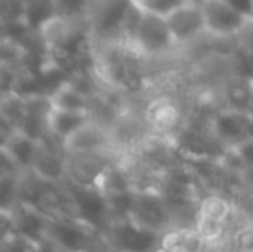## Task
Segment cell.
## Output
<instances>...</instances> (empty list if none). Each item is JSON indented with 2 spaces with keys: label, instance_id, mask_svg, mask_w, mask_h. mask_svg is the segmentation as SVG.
I'll list each match as a JSON object with an SVG mask.
<instances>
[{
  "label": "cell",
  "instance_id": "cell-1",
  "mask_svg": "<svg viewBox=\"0 0 253 252\" xmlns=\"http://www.w3.org/2000/svg\"><path fill=\"white\" fill-rule=\"evenodd\" d=\"M45 242L48 251L107 249L103 233L73 214H50Z\"/></svg>",
  "mask_w": 253,
  "mask_h": 252
},
{
  "label": "cell",
  "instance_id": "cell-2",
  "mask_svg": "<svg viewBox=\"0 0 253 252\" xmlns=\"http://www.w3.org/2000/svg\"><path fill=\"white\" fill-rule=\"evenodd\" d=\"M131 3L133 0H93L88 16V28L95 47L121 42Z\"/></svg>",
  "mask_w": 253,
  "mask_h": 252
},
{
  "label": "cell",
  "instance_id": "cell-3",
  "mask_svg": "<svg viewBox=\"0 0 253 252\" xmlns=\"http://www.w3.org/2000/svg\"><path fill=\"white\" fill-rule=\"evenodd\" d=\"M64 183H66L67 197H69L71 214L103 233V230L110 223L107 195L97 185H83V183L74 182Z\"/></svg>",
  "mask_w": 253,
  "mask_h": 252
},
{
  "label": "cell",
  "instance_id": "cell-4",
  "mask_svg": "<svg viewBox=\"0 0 253 252\" xmlns=\"http://www.w3.org/2000/svg\"><path fill=\"white\" fill-rule=\"evenodd\" d=\"M107 249L117 251H150L159 247L160 233L136 223L133 218L112 219L103 230Z\"/></svg>",
  "mask_w": 253,
  "mask_h": 252
},
{
  "label": "cell",
  "instance_id": "cell-5",
  "mask_svg": "<svg viewBox=\"0 0 253 252\" xmlns=\"http://www.w3.org/2000/svg\"><path fill=\"white\" fill-rule=\"evenodd\" d=\"M200 9L205 23V33L219 38H229L247 30L253 19L227 0H200Z\"/></svg>",
  "mask_w": 253,
  "mask_h": 252
},
{
  "label": "cell",
  "instance_id": "cell-6",
  "mask_svg": "<svg viewBox=\"0 0 253 252\" xmlns=\"http://www.w3.org/2000/svg\"><path fill=\"white\" fill-rule=\"evenodd\" d=\"M127 45H131L141 55H160L177 44L170 33L166 17L143 10Z\"/></svg>",
  "mask_w": 253,
  "mask_h": 252
},
{
  "label": "cell",
  "instance_id": "cell-7",
  "mask_svg": "<svg viewBox=\"0 0 253 252\" xmlns=\"http://www.w3.org/2000/svg\"><path fill=\"white\" fill-rule=\"evenodd\" d=\"M67 166H69V152L62 140L48 133L40 140L37 159L30 171L53 183H64L67 180Z\"/></svg>",
  "mask_w": 253,
  "mask_h": 252
},
{
  "label": "cell",
  "instance_id": "cell-8",
  "mask_svg": "<svg viewBox=\"0 0 253 252\" xmlns=\"http://www.w3.org/2000/svg\"><path fill=\"white\" fill-rule=\"evenodd\" d=\"M129 218L150 230L162 233L170 223V211L164 197L152 189H136Z\"/></svg>",
  "mask_w": 253,
  "mask_h": 252
},
{
  "label": "cell",
  "instance_id": "cell-9",
  "mask_svg": "<svg viewBox=\"0 0 253 252\" xmlns=\"http://www.w3.org/2000/svg\"><path fill=\"white\" fill-rule=\"evenodd\" d=\"M12 219H14V233L17 237H23V239L30 240L31 244L37 246L38 251H48L47 242H45L48 219H50L48 212L19 202L17 207L12 211Z\"/></svg>",
  "mask_w": 253,
  "mask_h": 252
},
{
  "label": "cell",
  "instance_id": "cell-10",
  "mask_svg": "<svg viewBox=\"0 0 253 252\" xmlns=\"http://www.w3.org/2000/svg\"><path fill=\"white\" fill-rule=\"evenodd\" d=\"M176 44H188L205 33L200 3L188 2L166 17Z\"/></svg>",
  "mask_w": 253,
  "mask_h": 252
},
{
  "label": "cell",
  "instance_id": "cell-11",
  "mask_svg": "<svg viewBox=\"0 0 253 252\" xmlns=\"http://www.w3.org/2000/svg\"><path fill=\"white\" fill-rule=\"evenodd\" d=\"M93 116L90 112L66 111V109L52 107L50 119H48V133L66 144L76 131H80L86 123L91 121Z\"/></svg>",
  "mask_w": 253,
  "mask_h": 252
},
{
  "label": "cell",
  "instance_id": "cell-12",
  "mask_svg": "<svg viewBox=\"0 0 253 252\" xmlns=\"http://www.w3.org/2000/svg\"><path fill=\"white\" fill-rule=\"evenodd\" d=\"M5 149L10 152L14 161L17 162V166L23 171H30L33 168L35 159H37L38 149H40V140L23 133L21 130H16L10 135L9 140H7Z\"/></svg>",
  "mask_w": 253,
  "mask_h": 252
},
{
  "label": "cell",
  "instance_id": "cell-13",
  "mask_svg": "<svg viewBox=\"0 0 253 252\" xmlns=\"http://www.w3.org/2000/svg\"><path fill=\"white\" fill-rule=\"evenodd\" d=\"M21 17L30 26V30L38 35L48 21L57 17L55 3L53 0H23Z\"/></svg>",
  "mask_w": 253,
  "mask_h": 252
},
{
  "label": "cell",
  "instance_id": "cell-14",
  "mask_svg": "<svg viewBox=\"0 0 253 252\" xmlns=\"http://www.w3.org/2000/svg\"><path fill=\"white\" fill-rule=\"evenodd\" d=\"M55 14L71 23H88L93 0H53Z\"/></svg>",
  "mask_w": 253,
  "mask_h": 252
},
{
  "label": "cell",
  "instance_id": "cell-15",
  "mask_svg": "<svg viewBox=\"0 0 253 252\" xmlns=\"http://www.w3.org/2000/svg\"><path fill=\"white\" fill-rule=\"evenodd\" d=\"M21 175L0 176V211L12 212L19 204L21 194Z\"/></svg>",
  "mask_w": 253,
  "mask_h": 252
},
{
  "label": "cell",
  "instance_id": "cell-16",
  "mask_svg": "<svg viewBox=\"0 0 253 252\" xmlns=\"http://www.w3.org/2000/svg\"><path fill=\"white\" fill-rule=\"evenodd\" d=\"M145 12L157 14V16L167 17L170 12H174L176 9H179L181 5L193 0H134Z\"/></svg>",
  "mask_w": 253,
  "mask_h": 252
},
{
  "label": "cell",
  "instance_id": "cell-17",
  "mask_svg": "<svg viewBox=\"0 0 253 252\" xmlns=\"http://www.w3.org/2000/svg\"><path fill=\"white\" fill-rule=\"evenodd\" d=\"M23 169L17 166L10 152L5 149V145H0V176H9V175H19Z\"/></svg>",
  "mask_w": 253,
  "mask_h": 252
},
{
  "label": "cell",
  "instance_id": "cell-18",
  "mask_svg": "<svg viewBox=\"0 0 253 252\" xmlns=\"http://www.w3.org/2000/svg\"><path fill=\"white\" fill-rule=\"evenodd\" d=\"M14 233V219H12V212H3L0 211V249L5 247V244L9 242Z\"/></svg>",
  "mask_w": 253,
  "mask_h": 252
},
{
  "label": "cell",
  "instance_id": "cell-19",
  "mask_svg": "<svg viewBox=\"0 0 253 252\" xmlns=\"http://www.w3.org/2000/svg\"><path fill=\"white\" fill-rule=\"evenodd\" d=\"M16 130L17 128L14 126V123L0 111V145H5L7 140L10 138V135H12Z\"/></svg>",
  "mask_w": 253,
  "mask_h": 252
},
{
  "label": "cell",
  "instance_id": "cell-20",
  "mask_svg": "<svg viewBox=\"0 0 253 252\" xmlns=\"http://www.w3.org/2000/svg\"><path fill=\"white\" fill-rule=\"evenodd\" d=\"M227 2L253 19V0H227Z\"/></svg>",
  "mask_w": 253,
  "mask_h": 252
},
{
  "label": "cell",
  "instance_id": "cell-21",
  "mask_svg": "<svg viewBox=\"0 0 253 252\" xmlns=\"http://www.w3.org/2000/svg\"><path fill=\"white\" fill-rule=\"evenodd\" d=\"M7 38V19L0 17V42Z\"/></svg>",
  "mask_w": 253,
  "mask_h": 252
}]
</instances>
